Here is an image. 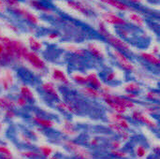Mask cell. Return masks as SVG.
I'll return each mask as SVG.
<instances>
[{
	"label": "cell",
	"mask_w": 160,
	"mask_h": 159,
	"mask_svg": "<svg viewBox=\"0 0 160 159\" xmlns=\"http://www.w3.org/2000/svg\"><path fill=\"white\" fill-rule=\"evenodd\" d=\"M65 146L79 159H92L91 154L85 148L73 142L72 141H67L65 142Z\"/></svg>",
	"instance_id": "cell-8"
},
{
	"label": "cell",
	"mask_w": 160,
	"mask_h": 159,
	"mask_svg": "<svg viewBox=\"0 0 160 159\" xmlns=\"http://www.w3.org/2000/svg\"><path fill=\"white\" fill-rule=\"evenodd\" d=\"M2 127H3V125H2V124L0 123V131L2 130Z\"/></svg>",
	"instance_id": "cell-55"
},
{
	"label": "cell",
	"mask_w": 160,
	"mask_h": 159,
	"mask_svg": "<svg viewBox=\"0 0 160 159\" xmlns=\"http://www.w3.org/2000/svg\"><path fill=\"white\" fill-rule=\"evenodd\" d=\"M56 108L62 112H70V113H74L77 112L76 108L73 107L72 105H70L69 103L67 102H63V101H59L56 104Z\"/></svg>",
	"instance_id": "cell-29"
},
{
	"label": "cell",
	"mask_w": 160,
	"mask_h": 159,
	"mask_svg": "<svg viewBox=\"0 0 160 159\" xmlns=\"http://www.w3.org/2000/svg\"><path fill=\"white\" fill-rule=\"evenodd\" d=\"M19 92H20V96L22 97H24L27 101H32V100L35 99V96H34L33 91L26 84L21 85L20 86V89H19Z\"/></svg>",
	"instance_id": "cell-21"
},
{
	"label": "cell",
	"mask_w": 160,
	"mask_h": 159,
	"mask_svg": "<svg viewBox=\"0 0 160 159\" xmlns=\"http://www.w3.org/2000/svg\"><path fill=\"white\" fill-rule=\"evenodd\" d=\"M3 57H4V46L0 42V66H3Z\"/></svg>",
	"instance_id": "cell-47"
},
{
	"label": "cell",
	"mask_w": 160,
	"mask_h": 159,
	"mask_svg": "<svg viewBox=\"0 0 160 159\" xmlns=\"http://www.w3.org/2000/svg\"><path fill=\"white\" fill-rule=\"evenodd\" d=\"M115 79H116V72H114V71L108 73V74L106 75V78H105V80H106L107 82H113Z\"/></svg>",
	"instance_id": "cell-46"
},
{
	"label": "cell",
	"mask_w": 160,
	"mask_h": 159,
	"mask_svg": "<svg viewBox=\"0 0 160 159\" xmlns=\"http://www.w3.org/2000/svg\"><path fill=\"white\" fill-rule=\"evenodd\" d=\"M146 97L150 100H156L158 98V94L157 92H154V91H150V92H147L146 94Z\"/></svg>",
	"instance_id": "cell-43"
},
{
	"label": "cell",
	"mask_w": 160,
	"mask_h": 159,
	"mask_svg": "<svg viewBox=\"0 0 160 159\" xmlns=\"http://www.w3.org/2000/svg\"><path fill=\"white\" fill-rule=\"evenodd\" d=\"M66 5L72 10H75L77 12H79L80 14L89 18L91 17V10L89 8L88 6H86L85 4H83L82 2L81 1H78V0H67L66 2Z\"/></svg>",
	"instance_id": "cell-9"
},
{
	"label": "cell",
	"mask_w": 160,
	"mask_h": 159,
	"mask_svg": "<svg viewBox=\"0 0 160 159\" xmlns=\"http://www.w3.org/2000/svg\"><path fill=\"white\" fill-rule=\"evenodd\" d=\"M110 120L118 125L119 127H121L122 128L124 129H128L130 127V125L128 124V122L124 118V116L120 113H116V112H113V113H111L110 114Z\"/></svg>",
	"instance_id": "cell-17"
},
{
	"label": "cell",
	"mask_w": 160,
	"mask_h": 159,
	"mask_svg": "<svg viewBox=\"0 0 160 159\" xmlns=\"http://www.w3.org/2000/svg\"><path fill=\"white\" fill-rule=\"evenodd\" d=\"M106 103H107V105L110 107V108H112L116 113H120V114H123V113H125L126 112H127V110L128 109H126L125 107H123L122 105H120V104H118V103H116V102H114V101H112V100H111V99H107V100H104Z\"/></svg>",
	"instance_id": "cell-26"
},
{
	"label": "cell",
	"mask_w": 160,
	"mask_h": 159,
	"mask_svg": "<svg viewBox=\"0 0 160 159\" xmlns=\"http://www.w3.org/2000/svg\"><path fill=\"white\" fill-rule=\"evenodd\" d=\"M27 4L34 9L41 13H44L46 15H52L54 13L52 7H50L49 6H47L40 0H27Z\"/></svg>",
	"instance_id": "cell-11"
},
{
	"label": "cell",
	"mask_w": 160,
	"mask_h": 159,
	"mask_svg": "<svg viewBox=\"0 0 160 159\" xmlns=\"http://www.w3.org/2000/svg\"><path fill=\"white\" fill-rule=\"evenodd\" d=\"M158 52H159V48H158V45L154 46V47H153V50H152V53H154V54L158 55Z\"/></svg>",
	"instance_id": "cell-50"
},
{
	"label": "cell",
	"mask_w": 160,
	"mask_h": 159,
	"mask_svg": "<svg viewBox=\"0 0 160 159\" xmlns=\"http://www.w3.org/2000/svg\"><path fill=\"white\" fill-rule=\"evenodd\" d=\"M2 1L8 7V10L11 9V8H14V7L22 6V1L21 0H2Z\"/></svg>",
	"instance_id": "cell-33"
},
{
	"label": "cell",
	"mask_w": 160,
	"mask_h": 159,
	"mask_svg": "<svg viewBox=\"0 0 160 159\" xmlns=\"http://www.w3.org/2000/svg\"><path fill=\"white\" fill-rule=\"evenodd\" d=\"M23 62L27 63L33 69L38 71H43L47 67L42 57L38 52H33L29 49L26 51V52L23 55Z\"/></svg>",
	"instance_id": "cell-3"
},
{
	"label": "cell",
	"mask_w": 160,
	"mask_h": 159,
	"mask_svg": "<svg viewBox=\"0 0 160 159\" xmlns=\"http://www.w3.org/2000/svg\"><path fill=\"white\" fill-rule=\"evenodd\" d=\"M72 80H73L75 82H77V83H79V84H81V85H85V84L88 83L87 77H86V76H83V75H82V74H79V73L73 74V75H72Z\"/></svg>",
	"instance_id": "cell-32"
},
{
	"label": "cell",
	"mask_w": 160,
	"mask_h": 159,
	"mask_svg": "<svg viewBox=\"0 0 160 159\" xmlns=\"http://www.w3.org/2000/svg\"><path fill=\"white\" fill-rule=\"evenodd\" d=\"M21 155L23 157H26V158L29 159L37 158V157H39V154L38 152H35V151H23V152L21 153Z\"/></svg>",
	"instance_id": "cell-36"
},
{
	"label": "cell",
	"mask_w": 160,
	"mask_h": 159,
	"mask_svg": "<svg viewBox=\"0 0 160 159\" xmlns=\"http://www.w3.org/2000/svg\"><path fill=\"white\" fill-rule=\"evenodd\" d=\"M4 26H5L8 30H9L10 32H12V33H19V32H20L19 26L16 25L15 23H13L12 22H9V21L5 22H4Z\"/></svg>",
	"instance_id": "cell-34"
},
{
	"label": "cell",
	"mask_w": 160,
	"mask_h": 159,
	"mask_svg": "<svg viewBox=\"0 0 160 159\" xmlns=\"http://www.w3.org/2000/svg\"><path fill=\"white\" fill-rule=\"evenodd\" d=\"M52 78L55 81L58 82L64 85H69L70 84V80L68 79V77L67 76V74L59 69V68H53L52 71Z\"/></svg>",
	"instance_id": "cell-14"
},
{
	"label": "cell",
	"mask_w": 160,
	"mask_h": 159,
	"mask_svg": "<svg viewBox=\"0 0 160 159\" xmlns=\"http://www.w3.org/2000/svg\"><path fill=\"white\" fill-rule=\"evenodd\" d=\"M15 103H16V106H19V107H24V106H26L27 105V103H28V101L24 98V97H17V99L15 100Z\"/></svg>",
	"instance_id": "cell-40"
},
{
	"label": "cell",
	"mask_w": 160,
	"mask_h": 159,
	"mask_svg": "<svg viewBox=\"0 0 160 159\" xmlns=\"http://www.w3.org/2000/svg\"><path fill=\"white\" fill-rule=\"evenodd\" d=\"M4 37V34L1 32V30H0V41H1V39H2V37Z\"/></svg>",
	"instance_id": "cell-53"
},
{
	"label": "cell",
	"mask_w": 160,
	"mask_h": 159,
	"mask_svg": "<svg viewBox=\"0 0 160 159\" xmlns=\"http://www.w3.org/2000/svg\"><path fill=\"white\" fill-rule=\"evenodd\" d=\"M101 4L110 6L122 12H132L135 11V8L130 5L121 1V0H98Z\"/></svg>",
	"instance_id": "cell-10"
},
{
	"label": "cell",
	"mask_w": 160,
	"mask_h": 159,
	"mask_svg": "<svg viewBox=\"0 0 160 159\" xmlns=\"http://www.w3.org/2000/svg\"><path fill=\"white\" fill-rule=\"evenodd\" d=\"M86 77H87V80H88V83H90L92 87H94L96 89H98V90L102 87L103 84H102V82H101V81L98 78L97 73L92 72V73L88 74Z\"/></svg>",
	"instance_id": "cell-23"
},
{
	"label": "cell",
	"mask_w": 160,
	"mask_h": 159,
	"mask_svg": "<svg viewBox=\"0 0 160 159\" xmlns=\"http://www.w3.org/2000/svg\"><path fill=\"white\" fill-rule=\"evenodd\" d=\"M40 87L43 90V92H45L50 97H53L55 99H59L60 98V96H59L58 91L56 90L55 86L52 82H43Z\"/></svg>",
	"instance_id": "cell-19"
},
{
	"label": "cell",
	"mask_w": 160,
	"mask_h": 159,
	"mask_svg": "<svg viewBox=\"0 0 160 159\" xmlns=\"http://www.w3.org/2000/svg\"><path fill=\"white\" fill-rule=\"evenodd\" d=\"M125 97H127V98L132 100V99H136V98L138 97V96L135 95V93H127L126 96H125Z\"/></svg>",
	"instance_id": "cell-48"
},
{
	"label": "cell",
	"mask_w": 160,
	"mask_h": 159,
	"mask_svg": "<svg viewBox=\"0 0 160 159\" xmlns=\"http://www.w3.org/2000/svg\"><path fill=\"white\" fill-rule=\"evenodd\" d=\"M136 155L139 157H144L146 156V150L143 146L140 145L137 147L136 149Z\"/></svg>",
	"instance_id": "cell-41"
},
{
	"label": "cell",
	"mask_w": 160,
	"mask_h": 159,
	"mask_svg": "<svg viewBox=\"0 0 160 159\" xmlns=\"http://www.w3.org/2000/svg\"><path fill=\"white\" fill-rule=\"evenodd\" d=\"M62 132L64 134L68 135V136H73V135H75L77 133L74 125L69 121H65L64 122V124L62 126Z\"/></svg>",
	"instance_id": "cell-25"
},
{
	"label": "cell",
	"mask_w": 160,
	"mask_h": 159,
	"mask_svg": "<svg viewBox=\"0 0 160 159\" xmlns=\"http://www.w3.org/2000/svg\"><path fill=\"white\" fill-rule=\"evenodd\" d=\"M0 154L4 157L5 159H12L11 158L12 157V154H11L10 150L7 146H5V145L0 144Z\"/></svg>",
	"instance_id": "cell-35"
},
{
	"label": "cell",
	"mask_w": 160,
	"mask_h": 159,
	"mask_svg": "<svg viewBox=\"0 0 160 159\" xmlns=\"http://www.w3.org/2000/svg\"><path fill=\"white\" fill-rule=\"evenodd\" d=\"M97 143H98V142H97L96 140H93V141L91 142V144H92V145H95V144H97Z\"/></svg>",
	"instance_id": "cell-52"
},
{
	"label": "cell",
	"mask_w": 160,
	"mask_h": 159,
	"mask_svg": "<svg viewBox=\"0 0 160 159\" xmlns=\"http://www.w3.org/2000/svg\"><path fill=\"white\" fill-rule=\"evenodd\" d=\"M15 82V78L12 71L9 68L0 69V87L4 91L10 90Z\"/></svg>",
	"instance_id": "cell-6"
},
{
	"label": "cell",
	"mask_w": 160,
	"mask_h": 159,
	"mask_svg": "<svg viewBox=\"0 0 160 159\" xmlns=\"http://www.w3.org/2000/svg\"><path fill=\"white\" fill-rule=\"evenodd\" d=\"M0 42L4 46V65L14 66L23 63V55L29 48L22 40L4 35Z\"/></svg>",
	"instance_id": "cell-1"
},
{
	"label": "cell",
	"mask_w": 160,
	"mask_h": 159,
	"mask_svg": "<svg viewBox=\"0 0 160 159\" xmlns=\"http://www.w3.org/2000/svg\"><path fill=\"white\" fill-rule=\"evenodd\" d=\"M8 11H9L8 8V7L5 5V3L2 0H0V14L5 15V14L8 13Z\"/></svg>",
	"instance_id": "cell-44"
},
{
	"label": "cell",
	"mask_w": 160,
	"mask_h": 159,
	"mask_svg": "<svg viewBox=\"0 0 160 159\" xmlns=\"http://www.w3.org/2000/svg\"><path fill=\"white\" fill-rule=\"evenodd\" d=\"M124 89L127 93H136L141 90V85L138 82H130L124 86Z\"/></svg>",
	"instance_id": "cell-31"
},
{
	"label": "cell",
	"mask_w": 160,
	"mask_h": 159,
	"mask_svg": "<svg viewBox=\"0 0 160 159\" xmlns=\"http://www.w3.org/2000/svg\"><path fill=\"white\" fill-rule=\"evenodd\" d=\"M15 115H16V113H15L14 110H6L5 111V117L8 119H12L15 117Z\"/></svg>",
	"instance_id": "cell-45"
},
{
	"label": "cell",
	"mask_w": 160,
	"mask_h": 159,
	"mask_svg": "<svg viewBox=\"0 0 160 159\" xmlns=\"http://www.w3.org/2000/svg\"><path fill=\"white\" fill-rule=\"evenodd\" d=\"M132 119L136 120V121H139L142 124H145L146 126L150 127H153V128H156L158 127L157 123L155 121H153L148 115H146L145 113L143 112H141L139 111H134L132 112Z\"/></svg>",
	"instance_id": "cell-12"
},
{
	"label": "cell",
	"mask_w": 160,
	"mask_h": 159,
	"mask_svg": "<svg viewBox=\"0 0 160 159\" xmlns=\"http://www.w3.org/2000/svg\"><path fill=\"white\" fill-rule=\"evenodd\" d=\"M60 37V34L58 32H50L47 34V39L49 40H56Z\"/></svg>",
	"instance_id": "cell-42"
},
{
	"label": "cell",
	"mask_w": 160,
	"mask_h": 159,
	"mask_svg": "<svg viewBox=\"0 0 160 159\" xmlns=\"http://www.w3.org/2000/svg\"><path fill=\"white\" fill-rule=\"evenodd\" d=\"M117 31H118V34H119L122 37H124V38H127V37H130V32H129V30L127 29L126 27H118Z\"/></svg>",
	"instance_id": "cell-38"
},
{
	"label": "cell",
	"mask_w": 160,
	"mask_h": 159,
	"mask_svg": "<svg viewBox=\"0 0 160 159\" xmlns=\"http://www.w3.org/2000/svg\"><path fill=\"white\" fill-rule=\"evenodd\" d=\"M64 49L71 53H73L74 55L76 56H79V57H83L85 54H86V51L78 47V46H75V45H71V44H68L66 46H64Z\"/></svg>",
	"instance_id": "cell-24"
},
{
	"label": "cell",
	"mask_w": 160,
	"mask_h": 159,
	"mask_svg": "<svg viewBox=\"0 0 160 159\" xmlns=\"http://www.w3.org/2000/svg\"><path fill=\"white\" fill-rule=\"evenodd\" d=\"M129 1L133 4H141L142 0H129Z\"/></svg>",
	"instance_id": "cell-51"
},
{
	"label": "cell",
	"mask_w": 160,
	"mask_h": 159,
	"mask_svg": "<svg viewBox=\"0 0 160 159\" xmlns=\"http://www.w3.org/2000/svg\"><path fill=\"white\" fill-rule=\"evenodd\" d=\"M104 38L112 47H113V49H116V50L121 51L123 52H129L131 50L130 45L126 40H124L123 38L116 37L112 34H109Z\"/></svg>",
	"instance_id": "cell-7"
},
{
	"label": "cell",
	"mask_w": 160,
	"mask_h": 159,
	"mask_svg": "<svg viewBox=\"0 0 160 159\" xmlns=\"http://www.w3.org/2000/svg\"><path fill=\"white\" fill-rule=\"evenodd\" d=\"M100 17L106 24L118 27H126L128 25V21L124 17H121L112 11H102Z\"/></svg>",
	"instance_id": "cell-4"
},
{
	"label": "cell",
	"mask_w": 160,
	"mask_h": 159,
	"mask_svg": "<svg viewBox=\"0 0 160 159\" xmlns=\"http://www.w3.org/2000/svg\"><path fill=\"white\" fill-rule=\"evenodd\" d=\"M112 54L123 69H125L126 71H128V72H132L135 70L134 63L127 56V54L125 52L118 51L116 49H112Z\"/></svg>",
	"instance_id": "cell-5"
},
{
	"label": "cell",
	"mask_w": 160,
	"mask_h": 159,
	"mask_svg": "<svg viewBox=\"0 0 160 159\" xmlns=\"http://www.w3.org/2000/svg\"><path fill=\"white\" fill-rule=\"evenodd\" d=\"M158 149H159V147H158V146H157V148L155 149V151H156L157 153H158Z\"/></svg>",
	"instance_id": "cell-54"
},
{
	"label": "cell",
	"mask_w": 160,
	"mask_h": 159,
	"mask_svg": "<svg viewBox=\"0 0 160 159\" xmlns=\"http://www.w3.org/2000/svg\"><path fill=\"white\" fill-rule=\"evenodd\" d=\"M27 44H28V48L29 50L33 51V52H38L42 50L43 48V43L41 40L38 39L35 36L33 35H30L28 36L27 37Z\"/></svg>",
	"instance_id": "cell-16"
},
{
	"label": "cell",
	"mask_w": 160,
	"mask_h": 159,
	"mask_svg": "<svg viewBox=\"0 0 160 159\" xmlns=\"http://www.w3.org/2000/svg\"><path fill=\"white\" fill-rule=\"evenodd\" d=\"M16 107L15 100L8 97H0V109L1 110H14Z\"/></svg>",
	"instance_id": "cell-20"
},
{
	"label": "cell",
	"mask_w": 160,
	"mask_h": 159,
	"mask_svg": "<svg viewBox=\"0 0 160 159\" xmlns=\"http://www.w3.org/2000/svg\"><path fill=\"white\" fill-rule=\"evenodd\" d=\"M81 93L88 97H92V98H97V97H100V91L98 89H96L92 86H84L81 89Z\"/></svg>",
	"instance_id": "cell-22"
},
{
	"label": "cell",
	"mask_w": 160,
	"mask_h": 159,
	"mask_svg": "<svg viewBox=\"0 0 160 159\" xmlns=\"http://www.w3.org/2000/svg\"><path fill=\"white\" fill-rule=\"evenodd\" d=\"M39 150L41 152V154L44 156V157H50L52 153V148L50 147V146H40L39 147Z\"/></svg>",
	"instance_id": "cell-37"
},
{
	"label": "cell",
	"mask_w": 160,
	"mask_h": 159,
	"mask_svg": "<svg viewBox=\"0 0 160 159\" xmlns=\"http://www.w3.org/2000/svg\"><path fill=\"white\" fill-rule=\"evenodd\" d=\"M112 146L114 149H119V148L121 147V142H117V141H114V142H112Z\"/></svg>",
	"instance_id": "cell-49"
},
{
	"label": "cell",
	"mask_w": 160,
	"mask_h": 159,
	"mask_svg": "<svg viewBox=\"0 0 160 159\" xmlns=\"http://www.w3.org/2000/svg\"><path fill=\"white\" fill-rule=\"evenodd\" d=\"M50 159H57V157H51Z\"/></svg>",
	"instance_id": "cell-56"
},
{
	"label": "cell",
	"mask_w": 160,
	"mask_h": 159,
	"mask_svg": "<svg viewBox=\"0 0 160 159\" xmlns=\"http://www.w3.org/2000/svg\"><path fill=\"white\" fill-rule=\"evenodd\" d=\"M98 32L102 37H106L109 34H111L108 30L107 24L101 19L98 22Z\"/></svg>",
	"instance_id": "cell-30"
},
{
	"label": "cell",
	"mask_w": 160,
	"mask_h": 159,
	"mask_svg": "<svg viewBox=\"0 0 160 159\" xmlns=\"http://www.w3.org/2000/svg\"><path fill=\"white\" fill-rule=\"evenodd\" d=\"M86 52H88L93 57L97 59H104L105 58V52L102 50V48L95 43V42H89L86 46Z\"/></svg>",
	"instance_id": "cell-13"
},
{
	"label": "cell",
	"mask_w": 160,
	"mask_h": 159,
	"mask_svg": "<svg viewBox=\"0 0 160 159\" xmlns=\"http://www.w3.org/2000/svg\"><path fill=\"white\" fill-rule=\"evenodd\" d=\"M33 119H34V121H35L38 125H39V126L42 127L51 128V127H52L54 126V122L52 121V120H50V119H44V118L39 117V116H34Z\"/></svg>",
	"instance_id": "cell-27"
},
{
	"label": "cell",
	"mask_w": 160,
	"mask_h": 159,
	"mask_svg": "<svg viewBox=\"0 0 160 159\" xmlns=\"http://www.w3.org/2000/svg\"><path fill=\"white\" fill-rule=\"evenodd\" d=\"M109 127H110V128H111L112 131H114V132H116V133L120 134V135L122 136V138H123V140H124V141H128V138H129V134H128V133L124 128H122L121 127H119L118 125H116V124H114V123L110 124V125H109Z\"/></svg>",
	"instance_id": "cell-28"
},
{
	"label": "cell",
	"mask_w": 160,
	"mask_h": 159,
	"mask_svg": "<svg viewBox=\"0 0 160 159\" xmlns=\"http://www.w3.org/2000/svg\"><path fill=\"white\" fill-rule=\"evenodd\" d=\"M112 155L115 157H118V158H125L127 157V153L123 152V151H120L118 149H115V150H112Z\"/></svg>",
	"instance_id": "cell-39"
},
{
	"label": "cell",
	"mask_w": 160,
	"mask_h": 159,
	"mask_svg": "<svg viewBox=\"0 0 160 159\" xmlns=\"http://www.w3.org/2000/svg\"><path fill=\"white\" fill-rule=\"evenodd\" d=\"M10 13L20 19H22V21H24L26 23H28L29 25H32V26H38L40 24V19L39 17L30 11L29 9H27L26 7H22V6H20V7H14V8H11L9 9Z\"/></svg>",
	"instance_id": "cell-2"
},
{
	"label": "cell",
	"mask_w": 160,
	"mask_h": 159,
	"mask_svg": "<svg viewBox=\"0 0 160 159\" xmlns=\"http://www.w3.org/2000/svg\"><path fill=\"white\" fill-rule=\"evenodd\" d=\"M140 57L143 61L149 63L150 65H153V66H156V67H158L160 65V59L158 58V56L152 53V52H140Z\"/></svg>",
	"instance_id": "cell-18"
},
{
	"label": "cell",
	"mask_w": 160,
	"mask_h": 159,
	"mask_svg": "<svg viewBox=\"0 0 160 159\" xmlns=\"http://www.w3.org/2000/svg\"><path fill=\"white\" fill-rule=\"evenodd\" d=\"M128 17V21L132 24H134L135 26H137L138 28H143L144 27V25H145V20L136 10L135 11H132V12H129Z\"/></svg>",
	"instance_id": "cell-15"
}]
</instances>
